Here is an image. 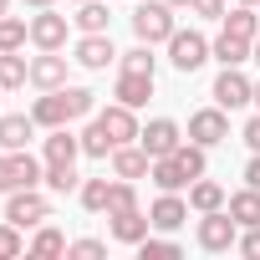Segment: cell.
<instances>
[{
	"label": "cell",
	"instance_id": "cell-1",
	"mask_svg": "<svg viewBox=\"0 0 260 260\" xmlns=\"http://www.w3.org/2000/svg\"><path fill=\"white\" fill-rule=\"evenodd\" d=\"M179 26H174V6L169 0H143V6L133 11V36L138 41H148V46H169V36H174Z\"/></svg>",
	"mask_w": 260,
	"mask_h": 260
},
{
	"label": "cell",
	"instance_id": "cell-2",
	"mask_svg": "<svg viewBox=\"0 0 260 260\" xmlns=\"http://www.w3.org/2000/svg\"><path fill=\"white\" fill-rule=\"evenodd\" d=\"M41 164L26 148H0V194H16V189H36L41 184Z\"/></svg>",
	"mask_w": 260,
	"mask_h": 260
},
{
	"label": "cell",
	"instance_id": "cell-3",
	"mask_svg": "<svg viewBox=\"0 0 260 260\" xmlns=\"http://www.w3.org/2000/svg\"><path fill=\"white\" fill-rule=\"evenodd\" d=\"M240 245V224H235V214H224V209H209L204 219H199V250H209V255H224V250H235Z\"/></svg>",
	"mask_w": 260,
	"mask_h": 260
},
{
	"label": "cell",
	"instance_id": "cell-4",
	"mask_svg": "<svg viewBox=\"0 0 260 260\" xmlns=\"http://www.w3.org/2000/svg\"><path fill=\"white\" fill-rule=\"evenodd\" d=\"M6 219H11V224H21V230L46 224V219H51V199H46L41 189H16V194H11V204H6Z\"/></svg>",
	"mask_w": 260,
	"mask_h": 260
},
{
	"label": "cell",
	"instance_id": "cell-5",
	"mask_svg": "<svg viewBox=\"0 0 260 260\" xmlns=\"http://www.w3.org/2000/svg\"><path fill=\"white\" fill-rule=\"evenodd\" d=\"M169 61L189 77V72H199V67L209 61V41H204L199 31H174V36H169Z\"/></svg>",
	"mask_w": 260,
	"mask_h": 260
},
{
	"label": "cell",
	"instance_id": "cell-6",
	"mask_svg": "<svg viewBox=\"0 0 260 260\" xmlns=\"http://www.w3.org/2000/svg\"><path fill=\"white\" fill-rule=\"evenodd\" d=\"M189 138H194L199 148H219V143L230 138V117H224L219 102H214V107H199V112L189 117Z\"/></svg>",
	"mask_w": 260,
	"mask_h": 260
},
{
	"label": "cell",
	"instance_id": "cell-7",
	"mask_svg": "<svg viewBox=\"0 0 260 260\" xmlns=\"http://www.w3.org/2000/svg\"><path fill=\"white\" fill-rule=\"evenodd\" d=\"M214 102L224 107V112H235V107H245V102H255V82L240 72V67H224L219 77H214Z\"/></svg>",
	"mask_w": 260,
	"mask_h": 260
},
{
	"label": "cell",
	"instance_id": "cell-8",
	"mask_svg": "<svg viewBox=\"0 0 260 260\" xmlns=\"http://www.w3.org/2000/svg\"><path fill=\"white\" fill-rule=\"evenodd\" d=\"M97 122L107 127V138H112V148H122V143H133L143 127H138V117H133V107L127 102H112V107H102L97 112Z\"/></svg>",
	"mask_w": 260,
	"mask_h": 260
},
{
	"label": "cell",
	"instance_id": "cell-9",
	"mask_svg": "<svg viewBox=\"0 0 260 260\" xmlns=\"http://www.w3.org/2000/svg\"><path fill=\"white\" fill-rule=\"evenodd\" d=\"M138 143L148 148V158H164V153H174V148L184 143V133H179V122H174V117H153L143 133H138Z\"/></svg>",
	"mask_w": 260,
	"mask_h": 260
},
{
	"label": "cell",
	"instance_id": "cell-10",
	"mask_svg": "<svg viewBox=\"0 0 260 260\" xmlns=\"http://www.w3.org/2000/svg\"><path fill=\"white\" fill-rule=\"evenodd\" d=\"M31 41H36L41 51H61V46H67V16H56L51 6L36 11V16H31Z\"/></svg>",
	"mask_w": 260,
	"mask_h": 260
},
{
	"label": "cell",
	"instance_id": "cell-11",
	"mask_svg": "<svg viewBox=\"0 0 260 260\" xmlns=\"http://www.w3.org/2000/svg\"><path fill=\"white\" fill-rule=\"evenodd\" d=\"M31 117H36V127H46V133H51V127H67V122H72V107H67V92L56 87V92L36 97V102H31Z\"/></svg>",
	"mask_w": 260,
	"mask_h": 260
},
{
	"label": "cell",
	"instance_id": "cell-12",
	"mask_svg": "<svg viewBox=\"0 0 260 260\" xmlns=\"http://www.w3.org/2000/svg\"><path fill=\"white\" fill-rule=\"evenodd\" d=\"M112 56H117V51H112V36H107V31H97V36H82V41H77V56H72V61H77V67H87V72H107V61H112Z\"/></svg>",
	"mask_w": 260,
	"mask_h": 260
},
{
	"label": "cell",
	"instance_id": "cell-13",
	"mask_svg": "<svg viewBox=\"0 0 260 260\" xmlns=\"http://www.w3.org/2000/svg\"><path fill=\"white\" fill-rule=\"evenodd\" d=\"M31 87H41V92L67 87V56H61V51H41V56L31 61Z\"/></svg>",
	"mask_w": 260,
	"mask_h": 260
},
{
	"label": "cell",
	"instance_id": "cell-14",
	"mask_svg": "<svg viewBox=\"0 0 260 260\" xmlns=\"http://www.w3.org/2000/svg\"><path fill=\"white\" fill-rule=\"evenodd\" d=\"M107 219H112V240H122V245H143L148 230H153V219L143 209H122V214H107Z\"/></svg>",
	"mask_w": 260,
	"mask_h": 260
},
{
	"label": "cell",
	"instance_id": "cell-15",
	"mask_svg": "<svg viewBox=\"0 0 260 260\" xmlns=\"http://www.w3.org/2000/svg\"><path fill=\"white\" fill-rule=\"evenodd\" d=\"M112 97H117V102H127V107L138 112V107L153 97V77H148V72H122V77H117V87H112Z\"/></svg>",
	"mask_w": 260,
	"mask_h": 260
},
{
	"label": "cell",
	"instance_id": "cell-16",
	"mask_svg": "<svg viewBox=\"0 0 260 260\" xmlns=\"http://www.w3.org/2000/svg\"><path fill=\"white\" fill-rule=\"evenodd\" d=\"M148 169H153V158H148V148H143V143H138V148H133V143L112 148V174H117V179H143Z\"/></svg>",
	"mask_w": 260,
	"mask_h": 260
},
{
	"label": "cell",
	"instance_id": "cell-17",
	"mask_svg": "<svg viewBox=\"0 0 260 260\" xmlns=\"http://www.w3.org/2000/svg\"><path fill=\"white\" fill-rule=\"evenodd\" d=\"M36 138V117L31 112H6L0 117V148H26Z\"/></svg>",
	"mask_w": 260,
	"mask_h": 260
},
{
	"label": "cell",
	"instance_id": "cell-18",
	"mask_svg": "<svg viewBox=\"0 0 260 260\" xmlns=\"http://www.w3.org/2000/svg\"><path fill=\"white\" fill-rule=\"evenodd\" d=\"M148 179H153V184H158L164 194H179V189H189V184H194V179L184 174V164H179L174 153H164V158H153V169H148Z\"/></svg>",
	"mask_w": 260,
	"mask_h": 260
},
{
	"label": "cell",
	"instance_id": "cell-19",
	"mask_svg": "<svg viewBox=\"0 0 260 260\" xmlns=\"http://www.w3.org/2000/svg\"><path fill=\"white\" fill-rule=\"evenodd\" d=\"M148 219H153V230H179V224L189 219V199H179V194H164V199L148 209Z\"/></svg>",
	"mask_w": 260,
	"mask_h": 260
},
{
	"label": "cell",
	"instance_id": "cell-20",
	"mask_svg": "<svg viewBox=\"0 0 260 260\" xmlns=\"http://www.w3.org/2000/svg\"><path fill=\"white\" fill-rule=\"evenodd\" d=\"M46 164H77V153H82V138H72L67 127H51V138H46Z\"/></svg>",
	"mask_w": 260,
	"mask_h": 260
},
{
	"label": "cell",
	"instance_id": "cell-21",
	"mask_svg": "<svg viewBox=\"0 0 260 260\" xmlns=\"http://www.w3.org/2000/svg\"><path fill=\"white\" fill-rule=\"evenodd\" d=\"M224 36L255 41V36H260V11H255V6H235V11L224 16Z\"/></svg>",
	"mask_w": 260,
	"mask_h": 260
},
{
	"label": "cell",
	"instance_id": "cell-22",
	"mask_svg": "<svg viewBox=\"0 0 260 260\" xmlns=\"http://www.w3.org/2000/svg\"><path fill=\"white\" fill-rule=\"evenodd\" d=\"M189 209H199V214H209V209H224V189L214 184V179H194L189 184Z\"/></svg>",
	"mask_w": 260,
	"mask_h": 260
},
{
	"label": "cell",
	"instance_id": "cell-23",
	"mask_svg": "<svg viewBox=\"0 0 260 260\" xmlns=\"http://www.w3.org/2000/svg\"><path fill=\"white\" fill-rule=\"evenodd\" d=\"M230 214H235V224L240 230H250V224H260V189H240V194H230Z\"/></svg>",
	"mask_w": 260,
	"mask_h": 260
},
{
	"label": "cell",
	"instance_id": "cell-24",
	"mask_svg": "<svg viewBox=\"0 0 260 260\" xmlns=\"http://www.w3.org/2000/svg\"><path fill=\"white\" fill-rule=\"evenodd\" d=\"M26 82H31V61H26L21 51H0V87L16 92V87H26Z\"/></svg>",
	"mask_w": 260,
	"mask_h": 260
},
{
	"label": "cell",
	"instance_id": "cell-25",
	"mask_svg": "<svg viewBox=\"0 0 260 260\" xmlns=\"http://www.w3.org/2000/svg\"><path fill=\"white\" fill-rule=\"evenodd\" d=\"M209 56H214L219 67H245V61H250V41H240V36H224V31H219V41L209 46Z\"/></svg>",
	"mask_w": 260,
	"mask_h": 260
},
{
	"label": "cell",
	"instance_id": "cell-26",
	"mask_svg": "<svg viewBox=\"0 0 260 260\" xmlns=\"http://www.w3.org/2000/svg\"><path fill=\"white\" fill-rule=\"evenodd\" d=\"M41 184H46L51 194H72V189H82V174H77V164H46Z\"/></svg>",
	"mask_w": 260,
	"mask_h": 260
},
{
	"label": "cell",
	"instance_id": "cell-27",
	"mask_svg": "<svg viewBox=\"0 0 260 260\" xmlns=\"http://www.w3.org/2000/svg\"><path fill=\"white\" fill-rule=\"evenodd\" d=\"M77 138H82V153H87V158H112V138H107V127H102L97 117L82 127Z\"/></svg>",
	"mask_w": 260,
	"mask_h": 260
},
{
	"label": "cell",
	"instance_id": "cell-28",
	"mask_svg": "<svg viewBox=\"0 0 260 260\" xmlns=\"http://www.w3.org/2000/svg\"><path fill=\"white\" fill-rule=\"evenodd\" d=\"M107 194H112V179H82V189H77L82 209H92V214H107Z\"/></svg>",
	"mask_w": 260,
	"mask_h": 260
},
{
	"label": "cell",
	"instance_id": "cell-29",
	"mask_svg": "<svg viewBox=\"0 0 260 260\" xmlns=\"http://www.w3.org/2000/svg\"><path fill=\"white\" fill-rule=\"evenodd\" d=\"M31 41V21L21 16H0V51H21Z\"/></svg>",
	"mask_w": 260,
	"mask_h": 260
},
{
	"label": "cell",
	"instance_id": "cell-30",
	"mask_svg": "<svg viewBox=\"0 0 260 260\" xmlns=\"http://www.w3.org/2000/svg\"><path fill=\"white\" fill-rule=\"evenodd\" d=\"M107 6H102V0H82V11H77V31L82 36H97V31H107Z\"/></svg>",
	"mask_w": 260,
	"mask_h": 260
},
{
	"label": "cell",
	"instance_id": "cell-31",
	"mask_svg": "<svg viewBox=\"0 0 260 260\" xmlns=\"http://www.w3.org/2000/svg\"><path fill=\"white\" fill-rule=\"evenodd\" d=\"M31 255H67V235L56 224H36V240H31Z\"/></svg>",
	"mask_w": 260,
	"mask_h": 260
},
{
	"label": "cell",
	"instance_id": "cell-32",
	"mask_svg": "<svg viewBox=\"0 0 260 260\" xmlns=\"http://www.w3.org/2000/svg\"><path fill=\"white\" fill-rule=\"evenodd\" d=\"M122 209H138V189H133V179H112V194H107V214H122Z\"/></svg>",
	"mask_w": 260,
	"mask_h": 260
},
{
	"label": "cell",
	"instance_id": "cell-33",
	"mask_svg": "<svg viewBox=\"0 0 260 260\" xmlns=\"http://www.w3.org/2000/svg\"><path fill=\"white\" fill-rule=\"evenodd\" d=\"M174 158L184 164V174H189V179H199V174L209 169V158H204V148H199L194 138H189V143H179V148H174Z\"/></svg>",
	"mask_w": 260,
	"mask_h": 260
},
{
	"label": "cell",
	"instance_id": "cell-34",
	"mask_svg": "<svg viewBox=\"0 0 260 260\" xmlns=\"http://www.w3.org/2000/svg\"><path fill=\"white\" fill-rule=\"evenodd\" d=\"M153 67H158V56H153L148 41H138L133 51H122V72H148V77H153Z\"/></svg>",
	"mask_w": 260,
	"mask_h": 260
},
{
	"label": "cell",
	"instance_id": "cell-35",
	"mask_svg": "<svg viewBox=\"0 0 260 260\" xmlns=\"http://www.w3.org/2000/svg\"><path fill=\"white\" fill-rule=\"evenodd\" d=\"M21 250H26V240H21V224H11V219H6V224H0V260H16Z\"/></svg>",
	"mask_w": 260,
	"mask_h": 260
},
{
	"label": "cell",
	"instance_id": "cell-36",
	"mask_svg": "<svg viewBox=\"0 0 260 260\" xmlns=\"http://www.w3.org/2000/svg\"><path fill=\"white\" fill-rule=\"evenodd\" d=\"M67 255H82V260H97V255H107V245H102V240H72V245H67Z\"/></svg>",
	"mask_w": 260,
	"mask_h": 260
},
{
	"label": "cell",
	"instance_id": "cell-37",
	"mask_svg": "<svg viewBox=\"0 0 260 260\" xmlns=\"http://www.w3.org/2000/svg\"><path fill=\"white\" fill-rule=\"evenodd\" d=\"M138 250H143V260H148V255H164V260H169V255H179V245H174V240H153V235H148Z\"/></svg>",
	"mask_w": 260,
	"mask_h": 260
},
{
	"label": "cell",
	"instance_id": "cell-38",
	"mask_svg": "<svg viewBox=\"0 0 260 260\" xmlns=\"http://www.w3.org/2000/svg\"><path fill=\"white\" fill-rule=\"evenodd\" d=\"M189 11H194V16H204V21H224V0H194Z\"/></svg>",
	"mask_w": 260,
	"mask_h": 260
},
{
	"label": "cell",
	"instance_id": "cell-39",
	"mask_svg": "<svg viewBox=\"0 0 260 260\" xmlns=\"http://www.w3.org/2000/svg\"><path fill=\"white\" fill-rule=\"evenodd\" d=\"M240 250H245L250 260H260V224H250V230H240Z\"/></svg>",
	"mask_w": 260,
	"mask_h": 260
},
{
	"label": "cell",
	"instance_id": "cell-40",
	"mask_svg": "<svg viewBox=\"0 0 260 260\" xmlns=\"http://www.w3.org/2000/svg\"><path fill=\"white\" fill-rule=\"evenodd\" d=\"M245 143H250V153H260V112L245 122Z\"/></svg>",
	"mask_w": 260,
	"mask_h": 260
},
{
	"label": "cell",
	"instance_id": "cell-41",
	"mask_svg": "<svg viewBox=\"0 0 260 260\" xmlns=\"http://www.w3.org/2000/svg\"><path fill=\"white\" fill-rule=\"evenodd\" d=\"M245 184H250V189H260V153L245 164Z\"/></svg>",
	"mask_w": 260,
	"mask_h": 260
},
{
	"label": "cell",
	"instance_id": "cell-42",
	"mask_svg": "<svg viewBox=\"0 0 260 260\" xmlns=\"http://www.w3.org/2000/svg\"><path fill=\"white\" fill-rule=\"evenodd\" d=\"M250 61H255V67H260V36H255V41H250Z\"/></svg>",
	"mask_w": 260,
	"mask_h": 260
},
{
	"label": "cell",
	"instance_id": "cell-43",
	"mask_svg": "<svg viewBox=\"0 0 260 260\" xmlns=\"http://www.w3.org/2000/svg\"><path fill=\"white\" fill-rule=\"evenodd\" d=\"M26 6H36V11H46V6H56V0H26Z\"/></svg>",
	"mask_w": 260,
	"mask_h": 260
},
{
	"label": "cell",
	"instance_id": "cell-44",
	"mask_svg": "<svg viewBox=\"0 0 260 260\" xmlns=\"http://www.w3.org/2000/svg\"><path fill=\"white\" fill-rule=\"evenodd\" d=\"M169 6H174V11H189V6H194V0H169Z\"/></svg>",
	"mask_w": 260,
	"mask_h": 260
},
{
	"label": "cell",
	"instance_id": "cell-45",
	"mask_svg": "<svg viewBox=\"0 0 260 260\" xmlns=\"http://www.w3.org/2000/svg\"><path fill=\"white\" fill-rule=\"evenodd\" d=\"M6 11H11V0H0V16H6Z\"/></svg>",
	"mask_w": 260,
	"mask_h": 260
},
{
	"label": "cell",
	"instance_id": "cell-46",
	"mask_svg": "<svg viewBox=\"0 0 260 260\" xmlns=\"http://www.w3.org/2000/svg\"><path fill=\"white\" fill-rule=\"evenodd\" d=\"M255 107H260V82H255Z\"/></svg>",
	"mask_w": 260,
	"mask_h": 260
},
{
	"label": "cell",
	"instance_id": "cell-47",
	"mask_svg": "<svg viewBox=\"0 0 260 260\" xmlns=\"http://www.w3.org/2000/svg\"><path fill=\"white\" fill-rule=\"evenodd\" d=\"M240 6H260V0H240Z\"/></svg>",
	"mask_w": 260,
	"mask_h": 260
},
{
	"label": "cell",
	"instance_id": "cell-48",
	"mask_svg": "<svg viewBox=\"0 0 260 260\" xmlns=\"http://www.w3.org/2000/svg\"><path fill=\"white\" fill-rule=\"evenodd\" d=\"M0 97H6V87H0Z\"/></svg>",
	"mask_w": 260,
	"mask_h": 260
},
{
	"label": "cell",
	"instance_id": "cell-49",
	"mask_svg": "<svg viewBox=\"0 0 260 260\" xmlns=\"http://www.w3.org/2000/svg\"><path fill=\"white\" fill-rule=\"evenodd\" d=\"M77 6H82V0H77Z\"/></svg>",
	"mask_w": 260,
	"mask_h": 260
}]
</instances>
